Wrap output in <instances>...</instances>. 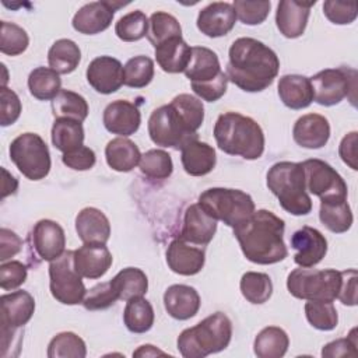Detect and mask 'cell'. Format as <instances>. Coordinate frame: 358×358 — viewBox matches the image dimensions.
<instances>
[{"instance_id": "1", "label": "cell", "mask_w": 358, "mask_h": 358, "mask_svg": "<svg viewBox=\"0 0 358 358\" xmlns=\"http://www.w3.org/2000/svg\"><path fill=\"white\" fill-rule=\"evenodd\" d=\"M280 70L275 52L255 38H238L228 52V81L246 92H260L270 87Z\"/></svg>"}, {"instance_id": "2", "label": "cell", "mask_w": 358, "mask_h": 358, "mask_svg": "<svg viewBox=\"0 0 358 358\" xmlns=\"http://www.w3.org/2000/svg\"><path fill=\"white\" fill-rule=\"evenodd\" d=\"M285 222L268 210L255 213L234 228L243 256L256 264H274L288 255L284 243Z\"/></svg>"}, {"instance_id": "3", "label": "cell", "mask_w": 358, "mask_h": 358, "mask_svg": "<svg viewBox=\"0 0 358 358\" xmlns=\"http://www.w3.org/2000/svg\"><path fill=\"white\" fill-rule=\"evenodd\" d=\"M214 138L218 148L229 155L257 159L264 152V133L260 124L238 112H225L218 116Z\"/></svg>"}, {"instance_id": "4", "label": "cell", "mask_w": 358, "mask_h": 358, "mask_svg": "<svg viewBox=\"0 0 358 358\" xmlns=\"http://www.w3.org/2000/svg\"><path fill=\"white\" fill-rule=\"evenodd\" d=\"M232 337V322L222 313L215 312L193 327L185 329L178 337V350L185 358H204L225 350Z\"/></svg>"}, {"instance_id": "5", "label": "cell", "mask_w": 358, "mask_h": 358, "mask_svg": "<svg viewBox=\"0 0 358 358\" xmlns=\"http://www.w3.org/2000/svg\"><path fill=\"white\" fill-rule=\"evenodd\" d=\"M267 187L287 213L306 215L312 211V200L306 192L301 162H275L267 172Z\"/></svg>"}, {"instance_id": "6", "label": "cell", "mask_w": 358, "mask_h": 358, "mask_svg": "<svg viewBox=\"0 0 358 358\" xmlns=\"http://www.w3.org/2000/svg\"><path fill=\"white\" fill-rule=\"evenodd\" d=\"M183 73L194 94L207 102H215L227 92V73L221 70L217 53L208 48L193 46L190 63Z\"/></svg>"}, {"instance_id": "7", "label": "cell", "mask_w": 358, "mask_h": 358, "mask_svg": "<svg viewBox=\"0 0 358 358\" xmlns=\"http://www.w3.org/2000/svg\"><path fill=\"white\" fill-rule=\"evenodd\" d=\"M197 203L208 215L232 229L255 213L253 199L239 189L210 187L199 196Z\"/></svg>"}, {"instance_id": "8", "label": "cell", "mask_w": 358, "mask_h": 358, "mask_svg": "<svg viewBox=\"0 0 358 358\" xmlns=\"http://www.w3.org/2000/svg\"><path fill=\"white\" fill-rule=\"evenodd\" d=\"M341 285V273L334 268L317 270L301 267L292 270L287 277L288 292L305 301H326L337 299Z\"/></svg>"}, {"instance_id": "9", "label": "cell", "mask_w": 358, "mask_h": 358, "mask_svg": "<svg viewBox=\"0 0 358 358\" xmlns=\"http://www.w3.org/2000/svg\"><path fill=\"white\" fill-rule=\"evenodd\" d=\"M148 134L154 144L165 148H182L190 140L197 138L180 112L169 102L152 110L148 119Z\"/></svg>"}, {"instance_id": "10", "label": "cell", "mask_w": 358, "mask_h": 358, "mask_svg": "<svg viewBox=\"0 0 358 358\" xmlns=\"http://www.w3.org/2000/svg\"><path fill=\"white\" fill-rule=\"evenodd\" d=\"M10 159L29 180H41L50 171V152L43 138L36 133H22L8 148Z\"/></svg>"}, {"instance_id": "11", "label": "cell", "mask_w": 358, "mask_h": 358, "mask_svg": "<svg viewBox=\"0 0 358 358\" xmlns=\"http://www.w3.org/2000/svg\"><path fill=\"white\" fill-rule=\"evenodd\" d=\"M357 71L350 67L324 69L310 78L313 90V101L323 106L340 103L344 98H350L354 105L357 88Z\"/></svg>"}, {"instance_id": "12", "label": "cell", "mask_w": 358, "mask_h": 358, "mask_svg": "<svg viewBox=\"0 0 358 358\" xmlns=\"http://www.w3.org/2000/svg\"><path fill=\"white\" fill-rule=\"evenodd\" d=\"M49 288L52 296L64 305L83 303L87 294L83 277L73 264V250L64 252L49 264Z\"/></svg>"}, {"instance_id": "13", "label": "cell", "mask_w": 358, "mask_h": 358, "mask_svg": "<svg viewBox=\"0 0 358 358\" xmlns=\"http://www.w3.org/2000/svg\"><path fill=\"white\" fill-rule=\"evenodd\" d=\"M302 164L306 190L317 196L323 203L347 200V185L341 175L327 162L310 158Z\"/></svg>"}, {"instance_id": "14", "label": "cell", "mask_w": 358, "mask_h": 358, "mask_svg": "<svg viewBox=\"0 0 358 358\" xmlns=\"http://www.w3.org/2000/svg\"><path fill=\"white\" fill-rule=\"evenodd\" d=\"M1 305V338L11 336L27 324L35 312L34 296L24 289L0 296Z\"/></svg>"}, {"instance_id": "15", "label": "cell", "mask_w": 358, "mask_h": 358, "mask_svg": "<svg viewBox=\"0 0 358 358\" xmlns=\"http://www.w3.org/2000/svg\"><path fill=\"white\" fill-rule=\"evenodd\" d=\"M126 3L117 1H92L84 4L73 17V28L84 35H95L109 28L115 11Z\"/></svg>"}, {"instance_id": "16", "label": "cell", "mask_w": 358, "mask_h": 358, "mask_svg": "<svg viewBox=\"0 0 358 358\" xmlns=\"http://www.w3.org/2000/svg\"><path fill=\"white\" fill-rule=\"evenodd\" d=\"M291 248L295 249L294 262L301 267H313L327 253V239L312 227H302L291 236Z\"/></svg>"}, {"instance_id": "17", "label": "cell", "mask_w": 358, "mask_h": 358, "mask_svg": "<svg viewBox=\"0 0 358 358\" xmlns=\"http://www.w3.org/2000/svg\"><path fill=\"white\" fill-rule=\"evenodd\" d=\"M88 84L99 94L116 92L123 85V66L112 56H98L87 67Z\"/></svg>"}, {"instance_id": "18", "label": "cell", "mask_w": 358, "mask_h": 358, "mask_svg": "<svg viewBox=\"0 0 358 358\" xmlns=\"http://www.w3.org/2000/svg\"><path fill=\"white\" fill-rule=\"evenodd\" d=\"M32 248L46 262L60 257L66 250V235L63 228L53 220H39L31 234Z\"/></svg>"}, {"instance_id": "19", "label": "cell", "mask_w": 358, "mask_h": 358, "mask_svg": "<svg viewBox=\"0 0 358 358\" xmlns=\"http://www.w3.org/2000/svg\"><path fill=\"white\" fill-rule=\"evenodd\" d=\"M112 260L105 243H84L73 250L74 268L84 278H101L112 266Z\"/></svg>"}, {"instance_id": "20", "label": "cell", "mask_w": 358, "mask_h": 358, "mask_svg": "<svg viewBox=\"0 0 358 358\" xmlns=\"http://www.w3.org/2000/svg\"><path fill=\"white\" fill-rule=\"evenodd\" d=\"M102 120L109 133L117 134L119 137H127L138 130L141 124V113L133 102L116 99L105 108Z\"/></svg>"}, {"instance_id": "21", "label": "cell", "mask_w": 358, "mask_h": 358, "mask_svg": "<svg viewBox=\"0 0 358 358\" xmlns=\"http://www.w3.org/2000/svg\"><path fill=\"white\" fill-rule=\"evenodd\" d=\"M168 267L179 275H194L201 271L206 262L204 249L182 238L173 239L166 249Z\"/></svg>"}, {"instance_id": "22", "label": "cell", "mask_w": 358, "mask_h": 358, "mask_svg": "<svg viewBox=\"0 0 358 358\" xmlns=\"http://www.w3.org/2000/svg\"><path fill=\"white\" fill-rule=\"evenodd\" d=\"M236 22L234 6L227 1H214L200 10L197 28L208 38H220L232 31Z\"/></svg>"}, {"instance_id": "23", "label": "cell", "mask_w": 358, "mask_h": 358, "mask_svg": "<svg viewBox=\"0 0 358 358\" xmlns=\"http://www.w3.org/2000/svg\"><path fill=\"white\" fill-rule=\"evenodd\" d=\"M215 232L217 220L208 215L199 203L190 204L186 208L179 238L192 245L204 246L211 242Z\"/></svg>"}, {"instance_id": "24", "label": "cell", "mask_w": 358, "mask_h": 358, "mask_svg": "<svg viewBox=\"0 0 358 358\" xmlns=\"http://www.w3.org/2000/svg\"><path fill=\"white\" fill-rule=\"evenodd\" d=\"M315 1L281 0L275 11V25L285 38L294 39L305 32L310 8Z\"/></svg>"}, {"instance_id": "25", "label": "cell", "mask_w": 358, "mask_h": 358, "mask_svg": "<svg viewBox=\"0 0 358 358\" xmlns=\"http://www.w3.org/2000/svg\"><path fill=\"white\" fill-rule=\"evenodd\" d=\"M292 137L295 143L303 148H322L326 145L330 137L329 120L319 113L303 115L295 122Z\"/></svg>"}, {"instance_id": "26", "label": "cell", "mask_w": 358, "mask_h": 358, "mask_svg": "<svg viewBox=\"0 0 358 358\" xmlns=\"http://www.w3.org/2000/svg\"><path fill=\"white\" fill-rule=\"evenodd\" d=\"M199 292L185 284H173L164 292V306L168 315L176 320H187L200 309Z\"/></svg>"}, {"instance_id": "27", "label": "cell", "mask_w": 358, "mask_h": 358, "mask_svg": "<svg viewBox=\"0 0 358 358\" xmlns=\"http://www.w3.org/2000/svg\"><path fill=\"white\" fill-rule=\"evenodd\" d=\"M76 231L84 243H106L110 236V222L101 210L85 207L76 217Z\"/></svg>"}, {"instance_id": "28", "label": "cell", "mask_w": 358, "mask_h": 358, "mask_svg": "<svg viewBox=\"0 0 358 358\" xmlns=\"http://www.w3.org/2000/svg\"><path fill=\"white\" fill-rule=\"evenodd\" d=\"M180 161L186 173L192 176H204L214 169L217 155L210 144L194 138L180 148Z\"/></svg>"}, {"instance_id": "29", "label": "cell", "mask_w": 358, "mask_h": 358, "mask_svg": "<svg viewBox=\"0 0 358 358\" xmlns=\"http://www.w3.org/2000/svg\"><path fill=\"white\" fill-rule=\"evenodd\" d=\"M278 96L282 103L294 110L308 108L313 101L310 78L299 74H285L278 80Z\"/></svg>"}, {"instance_id": "30", "label": "cell", "mask_w": 358, "mask_h": 358, "mask_svg": "<svg viewBox=\"0 0 358 358\" xmlns=\"http://www.w3.org/2000/svg\"><path fill=\"white\" fill-rule=\"evenodd\" d=\"M155 59L165 73H183L192 59V48L182 36L171 38L155 48Z\"/></svg>"}, {"instance_id": "31", "label": "cell", "mask_w": 358, "mask_h": 358, "mask_svg": "<svg viewBox=\"0 0 358 358\" xmlns=\"http://www.w3.org/2000/svg\"><path fill=\"white\" fill-rule=\"evenodd\" d=\"M105 158L113 171L130 172L140 162L141 152L136 143L126 137H116L105 147Z\"/></svg>"}, {"instance_id": "32", "label": "cell", "mask_w": 358, "mask_h": 358, "mask_svg": "<svg viewBox=\"0 0 358 358\" xmlns=\"http://www.w3.org/2000/svg\"><path fill=\"white\" fill-rule=\"evenodd\" d=\"M110 284L117 295V299L122 301L144 296L148 289V278L145 273L137 267H126L120 270L110 280Z\"/></svg>"}, {"instance_id": "33", "label": "cell", "mask_w": 358, "mask_h": 358, "mask_svg": "<svg viewBox=\"0 0 358 358\" xmlns=\"http://www.w3.org/2000/svg\"><path fill=\"white\" fill-rule=\"evenodd\" d=\"M289 345L288 334L277 326L262 329L253 343V351L259 358H281Z\"/></svg>"}, {"instance_id": "34", "label": "cell", "mask_w": 358, "mask_h": 358, "mask_svg": "<svg viewBox=\"0 0 358 358\" xmlns=\"http://www.w3.org/2000/svg\"><path fill=\"white\" fill-rule=\"evenodd\" d=\"M81 60V50L71 39H57L48 52L49 67L59 74H69L77 69Z\"/></svg>"}, {"instance_id": "35", "label": "cell", "mask_w": 358, "mask_h": 358, "mask_svg": "<svg viewBox=\"0 0 358 358\" xmlns=\"http://www.w3.org/2000/svg\"><path fill=\"white\" fill-rule=\"evenodd\" d=\"M52 143L63 154L81 147L84 143L83 123L74 119L57 117L52 126Z\"/></svg>"}, {"instance_id": "36", "label": "cell", "mask_w": 358, "mask_h": 358, "mask_svg": "<svg viewBox=\"0 0 358 358\" xmlns=\"http://www.w3.org/2000/svg\"><path fill=\"white\" fill-rule=\"evenodd\" d=\"M28 88L39 101H53L62 91L60 74L50 67H36L28 76Z\"/></svg>"}, {"instance_id": "37", "label": "cell", "mask_w": 358, "mask_h": 358, "mask_svg": "<svg viewBox=\"0 0 358 358\" xmlns=\"http://www.w3.org/2000/svg\"><path fill=\"white\" fill-rule=\"evenodd\" d=\"M152 305L143 296H136L126 301L123 310V322L131 333H145L154 324Z\"/></svg>"}, {"instance_id": "38", "label": "cell", "mask_w": 358, "mask_h": 358, "mask_svg": "<svg viewBox=\"0 0 358 358\" xmlns=\"http://www.w3.org/2000/svg\"><path fill=\"white\" fill-rule=\"evenodd\" d=\"M319 218H320V222L334 234L347 232L351 228L354 221L352 211L347 200L331 201V203L320 201Z\"/></svg>"}, {"instance_id": "39", "label": "cell", "mask_w": 358, "mask_h": 358, "mask_svg": "<svg viewBox=\"0 0 358 358\" xmlns=\"http://www.w3.org/2000/svg\"><path fill=\"white\" fill-rule=\"evenodd\" d=\"M52 110L55 117H67L84 122L88 116V103L85 98L74 91L62 90L52 101Z\"/></svg>"}, {"instance_id": "40", "label": "cell", "mask_w": 358, "mask_h": 358, "mask_svg": "<svg viewBox=\"0 0 358 358\" xmlns=\"http://www.w3.org/2000/svg\"><path fill=\"white\" fill-rule=\"evenodd\" d=\"M239 288L243 298L255 305L267 302L273 294V282L266 273L246 271L241 278Z\"/></svg>"}, {"instance_id": "41", "label": "cell", "mask_w": 358, "mask_h": 358, "mask_svg": "<svg viewBox=\"0 0 358 358\" xmlns=\"http://www.w3.org/2000/svg\"><path fill=\"white\" fill-rule=\"evenodd\" d=\"M176 36H182V27L172 14L165 11H157L151 14L148 20L147 38L154 48Z\"/></svg>"}, {"instance_id": "42", "label": "cell", "mask_w": 358, "mask_h": 358, "mask_svg": "<svg viewBox=\"0 0 358 358\" xmlns=\"http://www.w3.org/2000/svg\"><path fill=\"white\" fill-rule=\"evenodd\" d=\"M154 78V62L148 56H134L123 66V84L130 88H144Z\"/></svg>"}, {"instance_id": "43", "label": "cell", "mask_w": 358, "mask_h": 358, "mask_svg": "<svg viewBox=\"0 0 358 358\" xmlns=\"http://www.w3.org/2000/svg\"><path fill=\"white\" fill-rule=\"evenodd\" d=\"M87 347L81 337L73 331H62L56 334L48 345L49 358H84Z\"/></svg>"}, {"instance_id": "44", "label": "cell", "mask_w": 358, "mask_h": 358, "mask_svg": "<svg viewBox=\"0 0 358 358\" xmlns=\"http://www.w3.org/2000/svg\"><path fill=\"white\" fill-rule=\"evenodd\" d=\"M140 171L148 179L164 180L172 175L173 162L171 155L164 150H148L144 152L138 162Z\"/></svg>"}, {"instance_id": "45", "label": "cell", "mask_w": 358, "mask_h": 358, "mask_svg": "<svg viewBox=\"0 0 358 358\" xmlns=\"http://www.w3.org/2000/svg\"><path fill=\"white\" fill-rule=\"evenodd\" d=\"M148 32V18L141 10H134L120 17L115 25V34L123 42H136Z\"/></svg>"}, {"instance_id": "46", "label": "cell", "mask_w": 358, "mask_h": 358, "mask_svg": "<svg viewBox=\"0 0 358 358\" xmlns=\"http://www.w3.org/2000/svg\"><path fill=\"white\" fill-rule=\"evenodd\" d=\"M305 316L312 327L323 331L333 330L338 323V315L333 302L308 301L305 303Z\"/></svg>"}, {"instance_id": "47", "label": "cell", "mask_w": 358, "mask_h": 358, "mask_svg": "<svg viewBox=\"0 0 358 358\" xmlns=\"http://www.w3.org/2000/svg\"><path fill=\"white\" fill-rule=\"evenodd\" d=\"M29 45V38L27 31L14 24L1 21V39L0 52L8 56H18L27 50Z\"/></svg>"}, {"instance_id": "48", "label": "cell", "mask_w": 358, "mask_h": 358, "mask_svg": "<svg viewBox=\"0 0 358 358\" xmlns=\"http://www.w3.org/2000/svg\"><path fill=\"white\" fill-rule=\"evenodd\" d=\"M234 10L236 13V18H239L246 25H259L262 24L268 13L271 3L270 1H248V0H235L232 3Z\"/></svg>"}, {"instance_id": "49", "label": "cell", "mask_w": 358, "mask_h": 358, "mask_svg": "<svg viewBox=\"0 0 358 358\" xmlns=\"http://www.w3.org/2000/svg\"><path fill=\"white\" fill-rule=\"evenodd\" d=\"M117 301V295L112 288L110 281L101 282L87 291L83 305L88 310H99L112 306Z\"/></svg>"}, {"instance_id": "50", "label": "cell", "mask_w": 358, "mask_h": 358, "mask_svg": "<svg viewBox=\"0 0 358 358\" xmlns=\"http://www.w3.org/2000/svg\"><path fill=\"white\" fill-rule=\"evenodd\" d=\"M323 14L333 24H337V25L351 24L352 21H355L358 15L357 3L327 0L323 3Z\"/></svg>"}, {"instance_id": "51", "label": "cell", "mask_w": 358, "mask_h": 358, "mask_svg": "<svg viewBox=\"0 0 358 358\" xmlns=\"http://www.w3.org/2000/svg\"><path fill=\"white\" fill-rule=\"evenodd\" d=\"M27 266L18 260L3 262L0 266V287L4 291L17 289L27 280Z\"/></svg>"}, {"instance_id": "52", "label": "cell", "mask_w": 358, "mask_h": 358, "mask_svg": "<svg viewBox=\"0 0 358 358\" xmlns=\"http://www.w3.org/2000/svg\"><path fill=\"white\" fill-rule=\"evenodd\" d=\"M21 110H22V105H21L18 95L7 87H1V91H0V124L3 127H6V126L15 123L21 115Z\"/></svg>"}, {"instance_id": "53", "label": "cell", "mask_w": 358, "mask_h": 358, "mask_svg": "<svg viewBox=\"0 0 358 358\" xmlns=\"http://www.w3.org/2000/svg\"><path fill=\"white\" fill-rule=\"evenodd\" d=\"M355 333H357V329H352L347 337L327 343L322 348V357H326V358L357 357L358 350H357V336H355Z\"/></svg>"}, {"instance_id": "54", "label": "cell", "mask_w": 358, "mask_h": 358, "mask_svg": "<svg viewBox=\"0 0 358 358\" xmlns=\"http://www.w3.org/2000/svg\"><path fill=\"white\" fill-rule=\"evenodd\" d=\"M62 161L66 166L74 169V171H88L95 165L96 157L94 150H91L90 147L81 145L70 152L63 154Z\"/></svg>"}, {"instance_id": "55", "label": "cell", "mask_w": 358, "mask_h": 358, "mask_svg": "<svg viewBox=\"0 0 358 358\" xmlns=\"http://www.w3.org/2000/svg\"><path fill=\"white\" fill-rule=\"evenodd\" d=\"M341 273V285L337 295V299L343 305L355 306L357 305V278L358 273L355 268H348Z\"/></svg>"}, {"instance_id": "56", "label": "cell", "mask_w": 358, "mask_h": 358, "mask_svg": "<svg viewBox=\"0 0 358 358\" xmlns=\"http://www.w3.org/2000/svg\"><path fill=\"white\" fill-rule=\"evenodd\" d=\"M22 248V241L20 239V236L7 229V228H1L0 229V260L6 262L7 259L15 256Z\"/></svg>"}, {"instance_id": "57", "label": "cell", "mask_w": 358, "mask_h": 358, "mask_svg": "<svg viewBox=\"0 0 358 358\" xmlns=\"http://www.w3.org/2000/svg\"><path fill=\"white\" fill-rule=\"evenodd\" d=\"M357 131L345 134L338 145V154L344 164H347L352 171H357Z\"/></svg>"}, {"instance_id": "58", "label": "cell", "mask_w": 358, "mask_h": 358, "mask_svg": "<svg viewBox=\"0 0 358 358\" xmlns=\"http://www.w3.org/2000/svg\"><path fill=\"white\" fill-rule=\"evenodd\" d=\"M1 172H3V176H4V179H3V193H1V199H4L6 196H8V194H11V193H14V192L17 190L18 182H17V179H15L13 175H10V173L7 172V169L3 168Z\"/></svg>"}, {"instance_id": "59", "label": "cell", "mask_w": 358, "mask_h": 358, "mask_svg": "<svg viewBox=\"0 0 358 358\" xmlns=\"http://www.w3.org/2000/svg\"><path fill=\"white\" fill-rule=\"evenodd\" d=\"M155 355H166V352L158 350L157 347H154V345H151V344L140 345V347L133 352V357H155Z\"/></svg>"}]
</instances>
